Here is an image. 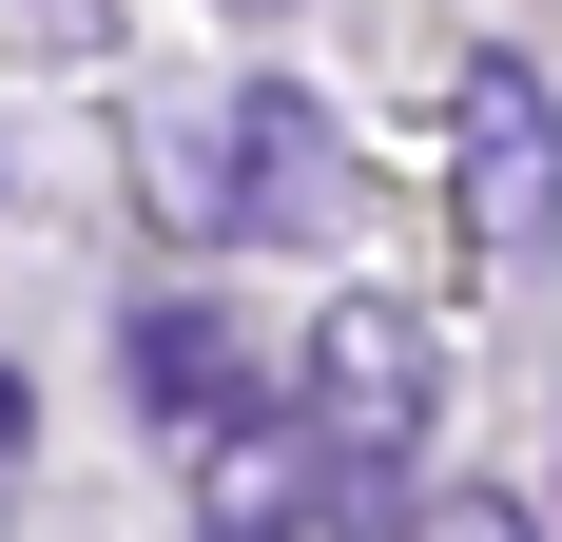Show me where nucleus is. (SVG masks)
<instances>
[{
    "label": "nucleus",
    "mask_w": 562,
    "mask_h": 542,
    "mask_svg": "<svg viewBox=\"0 0 562 542\" xmlns=\"http://www.w3.org/2000/svg\"><path fill=\"white\" fill-rule=\"evenodd\" d=\"M156 214L194 252H272V233L330 214V116L291 78H233V98H175L156 116Z\"/></svg>",
    "instance_id": "nucleus-1"
},
{
    "label": "nucleus",
    "mask_w": 562,
    "mask_h": 542,
    "mask_svg": "<svg viewBox=\"0 0 562 542\" xmlns=\"http://www.w3.org/2000/svg\"><path fill=\"white\" fill-rule=\"evenodd\" d=\"M447 174H465V252H505V271H562V98H543V58H465V98H447Z\"/></svg>",
    "instance_id": "nucleus-2"
},
{
    "label": "nucleus",
    "mask_w": 562,
    "mask_h": 542,
    "mask_svg": "<svg viewBox=\"0 0 562 542\" xmlns=\"http://www.w3.org/2000/svg\"><path fill=\"white\" fill-rule=\"evenodd\" d=\"M311 387H330L349 504H389V465L427 445V387H447V349H427V310H389V291H330V329H311Z\"/></svg>",
    "instance_id": "nucleus-3"
},
{
    "label": "nucleus",
    "mask_w": 562,
    "mask_h": 542,
    "mask_svg": "<svg viewBox=\"0 0 562 542\" xmlns=\"http://www.w3.org/2000/svg\"><path fill=\"white\" fill-rule=\"evenodd\" d=\"M116 369H136L156 427H252V349H233V310H136Z\"/></svg>",
    "instance_id": "nucleus-4"
},
{
    "label": "nucleus",
    "mask_w": 562,
    "mask_h": 542,
    "mask_svg": "<svg viewBox=\"0 0 562 542\" xmlns=\"http://www.w3.org/2000/svg\"><path fill=\"white\" fill-rule=\"evenodd\" d=\"M427 542H543V504H485V485H465V504H427Z\"/></svg>",
    "instance_id": "nucleus-5"
},
{
    "label": "nucleus",
    "mask_w": 562,
    "mask_h": 542,
    "mask_svg": "<svg viewBox=\"0 0 562 542\" xmlns=\"http://www.w3.org/2000/svg\"><path fill=\"white\" fill-rule=\"evenodd\" d=\"M233 20H291V0H233Z\"/></svg>",
    "instance_id": "nucleus-6"
}]
</instances>
